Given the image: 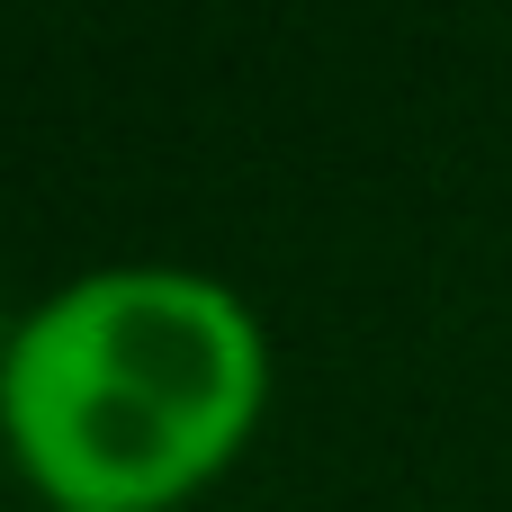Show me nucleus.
I'll return each mask as SVG.
<instances>
[{
	"label": "nucleus",
	"instance_id": "obj_1",
	"mask_svg": "<svg viewBox=\"0 0 512 512\" xmlns=\"http://www.w3.org/2000/svg\"><path fill=\"white\" fill-rule=\"evenodd\" d=\"M261 315L171 261L63 279L0 351V432L54 512H171L261 432Z\"/></svg>",
	"mask_w": 512,
	"mask_h": 512
}]
</instances>
